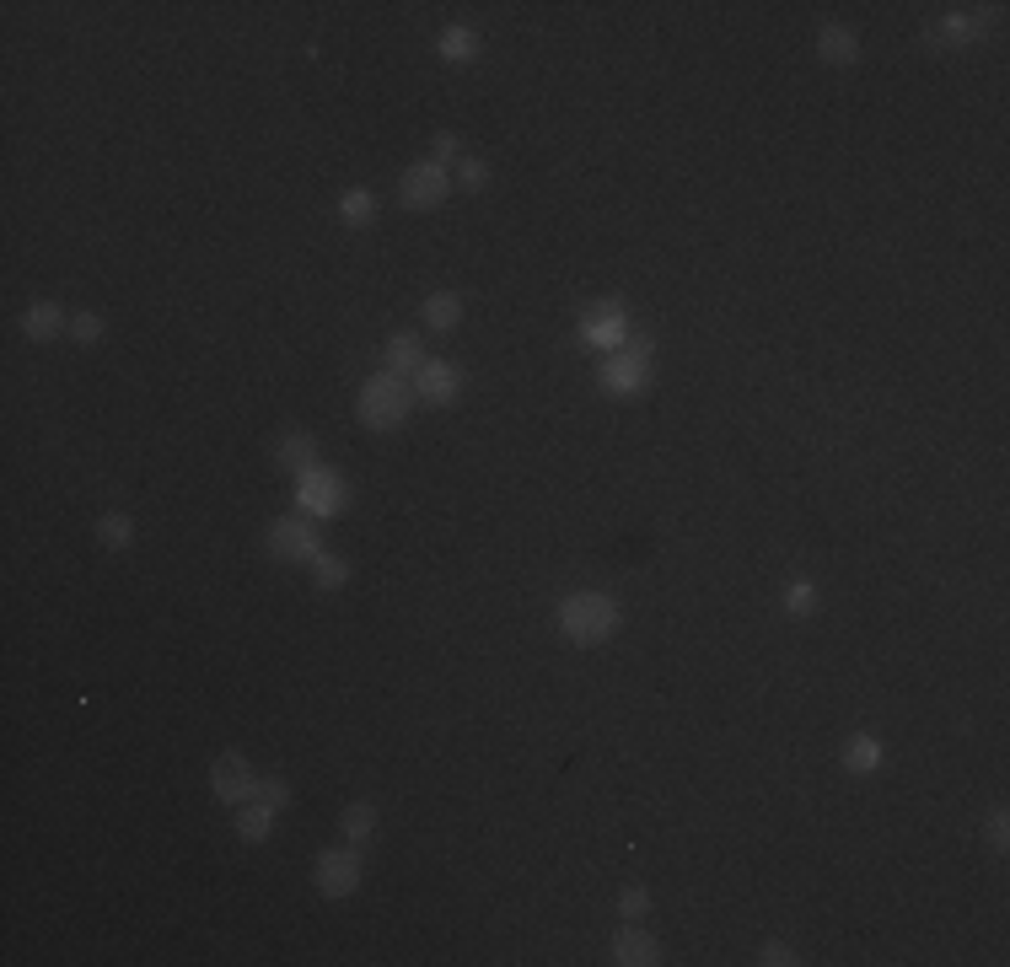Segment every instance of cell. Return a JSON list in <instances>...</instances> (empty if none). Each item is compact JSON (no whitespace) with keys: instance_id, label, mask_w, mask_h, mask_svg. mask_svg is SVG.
Returning <instances> with one entry per match:
<instances>
[{"instance_id":"cell-7","label":"cell","mask_w":1010,"mask_h":967,"mask_svg":"<svg viewBox=\"0 0 1010 967\" xmlns=\"http://www.w3.org/2000/svg\"><path fill=\"white\" fill-rule=\"evenodd\" d=\"M446 189H452V172L436 167V162H420V167L403 172V205H409V210H430V205H441Z\"/></svg>"},{"instance_id":"cell-11","label":"cell","mask_w":1010,"mask_h":967,"mask_svg":"<svg viewBox=\"0 0 1010 967\" xmlns=\"http://www.w3.org/2000/svg\"><path fill=\"white\" fill-rule=\"evenodd\" d=\"M613 962H624V967H651V962H661L656 957V941L645 930H634V919L624 930H618V941H613Z\"/></svg>"},{"instance_id":"cell-8","label":"cell","mask_w":1010,"mask_h":967,"mask_svg":"<svg viewBox=\"0 0 1010 967\" xmlns=\"http://www.w3.org/2000/svg\"><path fill=\"white\" fill-rule=\"evenodd\" d=\"M355 882H360V860L350 849H323L317 855V892L323 898H344V892H355Z\"/></svg>"},{"instance_id":"cell-23","label":"cell","mask_w":1010,"mask_h":967,"mask_svg":"<svg viewBox=\"0 0 1010 967\" xmlns=\"http://www.w3.org/2000/svg\"><path fill=\"white\" fill-rule=\"evenodd\" d=\"M97 538H103L108 548H129V538H135V522L113 511V516H103V522H97Z\"/></svg>"},{"instance_id":"cell-21","label":"cell","mask_w":1010,"mask_h":967,"mask_svg":"<svg viewBox=\"0 0 1010 967\" xmlns=\"http://www.w3.org/2000/svg\"><path fill=\"white\" fill-rule=\"evenodd\" d=\"M339 215H344V221H350V226H366L371 215H377V194H366V189H350V194L339 199Z\"/></svg>"},{"instance_id":"cell-4","label":"cell","mask_w":1010,"mask_h":967,"mask_svg":"<svg viewBox=\"0 0 1010 967\" xmlns=\"http://www.w3.org/2000/svg\"><path fill=\"white\" fill-rule=\"evenodd\" d=\"M581 339L591 344V350H624L629 344V312L618 307V301H602V307H591L581 317Z\"/></svg>"},{"instance_id":"cell-15","label":"cell","mask_w":1010,"mask_h":967,"mask_svg":"<svg viewBox=\"0 0 1010 967\" xmlns=\"http://www.w3.org/2000/svg\"><path fill=\"white\" fill-rule=\"evenodd\" d=\"M420 317L430 328H457V317H463V296H452V291H436V296H425V307H420Z\"/></svg>"},{"instance_id":"cell-14","label":"cell","mask_w":1010,"mask_h":967,"mask_svg":"<svg viewBox=\"0 0 1010 967\" xmlns=\"http://www.w3.org/2000/svg\"><path fill=\"white\" fill-rule=\"evenodd\" d=\"M60 328H65V312L54 307V301H33V307H27V317H22V334H27V339H54Z\"/></svg>"},{"instance_id":"cell-26","label":"cell","mask_w":1010,"mask_h":967,"mask_svg":"<svg viewBox=\"0 0 1010 967\" xmlns=\"http://www.w3.org/2000/svg\"><path fill=\"white\" fill-rule=\"evenodd\" d=\"M785 608L796 613V618H806V613L817 608V586H812V581H796V586L785 591Z\"/></svg>"},{"instance_id":"cell-18","label":"cell","mask_w":1010,"mask_h":967,"mask_svg":"<svg viewBox=\"0 0 1010 967\" xmlns=\"http://www.w3.org/2000/svg\"><path fill=\"white\" fill-rule=\"evenodd\" d=\"M876 763H882V742H876V736H849V747H844V769L871 774Z\"/></svg>"},{"instance_id":"cell-22","label":"cell","mask_w":1010,"mask_h":967,"mask_svg":"<svg viewBox=\"0 0 1010 967\" xmlns=\"http://www.w3.org/2000/svg\"><path fill=\"white\" fill-rule=\"evenodd\" d=\"M280 463L296 468V473H312V468H317L312 441H307V436H285V441H280Z\"/></svg>"},{"instance_id":"cell-17","label":"cell","mask_w":1010,"mask_h":967,"mask_svg":"<svg viewBox=\"0 0 1010 967\" xmlns=\"http://www.w3.org/2000/svg\"><path fill=\"white\" fill-rule=\"evenodd\" d=\"M441 60L446 65H473L479 60V38H473L468 27H446L441 33Z\"/></svg>"},{"instance_id":"cell-3","label":"cell","mask_w":1010,"mask_h":967,"mask_svg":"<svg viewBox=\"0 0 1010 967\" xmlns=\"http://www.w3.org/2000/svg\"><path fill=\"white\" fill-rule=\"evenodd\" d=\"M645 382H651V339L629 334L624 350H613L602 360V387H608V393H640Z\"/></svg>"},{"instance_id":"cell-19","label":"cell","mask_w":1010,"mask_h":967,"mask_svg":"<svg viewBox=\"0 0 1010 967\" xmlns=\"http://www.w3.org/2000/svg\"><path fill=\"white\" fill-rule=\"evenodd\" d=\"M978 33H984V17H973V11H951V17H941V38L946 43H973Z\"/></svg>"},{"instance_id":"cell-10","label":"cell","mask_w":1010,"mask_h":967,"mask_svg":"<svg viewBox=\"0 0 1010 967\" xmlns=\"http://www.w3.org/2000/svg\"><path fill=\"white\" fill-rule=\"evenodd\" d=\"M269 554H274V559H317L323 548H317V538H312L307 522H291V516H285V522L269 527Z\"/></svg>"},{"instance_id":"cell-27","label":"cell","mask_w":1010,"mask_h":967,"mask_svg":"<svg viewBox=\"0 0 1010 967\" xmlns=\"http://www.w3.org/2000/svg\"><path fill=\"white\" fill-rule=\"evenodd\" d=\"M70 334H76L81 344H97V339H103V317H97V312H76V317H70Z\"/></svg>"},{"instance_id":"cell-1","label":"cell","mask_w":1010,"mask_h":967,"mask_svg":"<svg viewBox=\"0 0 1010 967\" xmlns=\"http://www.w3.org/2000/svg\"><path fill=\"white\" fill-rule=\"evenodd\" d=\"M559 629H565V640H575V645L608 640L618 629V602L602 597V591H575V597L559 602Z\"/></svg>"},{"instance_id":"cell-20","label":"cell","mask_w":1010,"mask_h":967,"mask_svg":"<svg viewBox=\"0 0 1010 967\" xmlns=\"http://www.w3.org/2000/svg\"><path fill=\"white\" fill-rule=\"evenodd\" d=\"M371 833H377V806L355 801L350 812H344V839H371Z\"/></svg>"},{"instance_id":"cell-9","label":"cell","mask_w":1010,"mask_h":967,"mask_svg":"<svg viewBox=\"0 0 1010 967\" xmlns=\"http://www.w3.org/2000/svg\"><path fill=\"white\" fill-rule=\"evenodd\" d=\"M457 393H463V371L457 366H446V360H425L420 366V377H414V398L420 403H452Z\"/></svg>"},{"instance_id":"cell-32","label":"cell","mask_w":1010,"mask_h":967,"mask_svg":"<svg viewBox=\"0 0 1010 967\" xmlns=\"http://www.w3.org/2000/svg\"><path fill=\"white\" fill-rule=\"evenodd\" d=\"M1005 828H1010L1005 812H994V817H989V844H994V849H1005Z\"/></svg>"},{"instance_id":"cell-29","label":"cell","mask_w":1010,"mask_h":967,"mask_svg":"<svg viewBox=\"0 0 1010 967\" xmlns=\"http://www.w3.org/2000/svg\"><path fill=\"white\" fill-rule=\"evenodd\" d=\"M258 801H269L274 812H280V806L291 801V785H280V779H258Z\"/></svg>"},{"instance_id":"cell-2","label":"cell","mask_w":1010,"mask_h":967,"mask_svg":"<svg viewBox=\"0 0 1010 967\" xmlns=\"http://www.w3.org/2000/svg\"><path fill=\"white\" fill-rule=\"evenodd\" d=\"M409 409H414V387L393 377V371H382V377L360 387V425L366 430H398L409 420Z\"/></svg>"},{"instance_id":"cell-24","label":"cell","mask_w":1010,"mask_h":967,"mask_svg":"<svg viewBox=\"0 0 1010 967\" xmlns=\"http://www.w3.org/2000/svg\"><path fill=\"white\" fill-rule=\"evenodd\" d=\"M484 178H489V167L479 162V156H463V162L452 167V183H463L468 194H479V189H484Z\"/></svg>"},{"instance_id":"cell-13","label":"cell","mask_w":1010,"mask_h":967,"mask_svg":"<svg viewBox=\"0 0 1010 967\" xmlns=\"http://www.w3.org/2000/svg\"><path fill=\"white\" fill-rule=\"evenodd\" d=\"M817 54H822L828 65H855V60H860V43H855V33H849V27H822Z\"/></svg>"},{"instance_id":"cell-28","label":"cell","mask_w":1010,"mask_h":967,"mask_svg":"<svg viewBox=\"0 0 1010 967\" xmlns=\"http://www.w3.org/2000/svg\"><path fill=\"white\" fill-rule=\"evenodd\" d=\"M645 908H651V892H645V887H624V892H618V914H624V919H640Z\"/></svg>"},{"instance_id":"cell-25","label":"cell","mask_w":1010,"mask_h":967,"mask_svg":"<svg viewBox=\"0 0 1010 967\" xmlns=\"http://www.w3.org/2000/svg\"><path fill=\"white\" fill-rule=\"evenodd\" d=\"M312 565H317V586H344V581H350V565L334 559V554H317Z\"/></svg>"},{"instance_id":"cell-30","label":"cell","mask_w":1010,"mask_h":967,"mask_svg":"<svg viewBox=\"0 0 1010 967\" xmlns=\"http://www.w3.org/2000/svg\"><path fill=\"white\" fill-rule=\"evenodd\" d=\"M457 162V135H436V167Z\"/></svg>"},{"instance_id":"cell-31","label":"cell","mask_w":1010,"mask_h":967,"mask_svg":"<svg viewBox=\"0 0 1010 967\" xmlns=\"http://www.w3.org/2000/svg\"><path fill=\"white\" fill-rule=\"evenodd\" d=\"M763 962H769V967H790V962H796V957H790V946H763Z\"/></svg>"},{"instance_id":"cell-12","label":"cell","mask_w":1010,"mask_h":967,"mask_svg":"<svg viewBox=\"0 0 1010 967\" xmlns=\"http://www.w3.org/2000/svg\"><path fill=\"white\" fill-rule=\"evenodd\" d=\"M420 366H425L420 334H393V344H387V371H393V377H420Z\"/></svg>"},{"instance_id":"cell-5","label":"cell","mask_w":1010,"mask_h":967,"mask_svg":"<svg viewBox=\"0 0 1010 967\" xmlns=\"http://www.w3.org/2000/svg\"><path fill=\"white\" fill-rule=\"evenodd\" d=\"M296 505H301L307 516H339V511H344V479H339V473H328V468L301 473Z\"/></svg>"},{"instance_id":"cell-16","label":"cell","mask_w":1010,"mask_h":967,"mask_svg":"<svg viewBox=\"0 0 1010 967\" xmlns=\"http://www.w3.org/2000/svg\"><path fill=\"white\" fill-rule=\"evenodd\" d=\"M269 817H274V806L269 801H242V817H237V833H242V839H248V844H264L269 839Z\"/></svg>"},{"instance_id":"cell-6","label":"cell","mask_w":1010,"mask_h":967,"mask_svg":"<svg viewBox=\"0 0 1010 967\" xmlns=\"http://www.w3.org/2000/svg\"><path fill=\"white\" fill-rule=\"evenodd\" d=\"M210 785H215V796L232 801V806H242V801L258 796V774L248 769V758H237V753H221V758H215Z\"/></svg>"}]
</instances>
